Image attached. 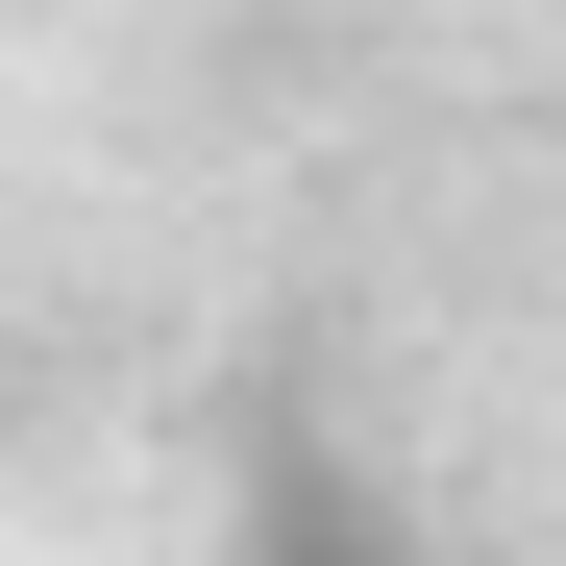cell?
<instances>
[{
    "instance_id": "obj_1",
    "label": "cell",
    "mask_w": 566,
    "mask_h": 566,
    "mask_svg": "<svg viewBox=\"0 0 566 566\" xmlns=\"http://www.w3.org/2000/svg\"><path fill=\"white\" fill-rule=\"evenodd\" d=\"M222 566H395V517H369V468H345L321 419H271L247 493H222Z\"/></svg>"
}]
</instances>
